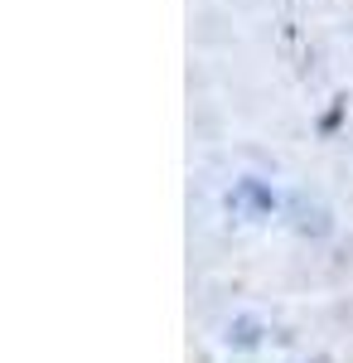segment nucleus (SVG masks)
I'll list each match as a JSON object with an SVG mask.
<instances>
[]
</instances>
